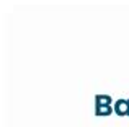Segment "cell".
Instances as JSON below:
<instances>
[{"mask_svg":"<svg viewBox=\"0 0 129 127\" xmlns=\"http://www.w3.org/2000/svg\"><path fill=\"white\" fill-rule=\"evenodd\" d=\"M114 112H116L118 116H121V117H129V99H118L116 103H114Z\"/></svg>","mask_w":129,"mask_h":127,"instance_id":"cell-1","label":"cell"},{"mask_svg":"<svg viewBox=\"0 0 129 127\" xmlns=\"http://www.w3.org/2000/svg\"><path fill=\"white\" fill-rule=\"evenodd\" d=\"M113 111H114V108L111 104H98V103H95V116H98V117L110 116Z\"/></svg>","mask_w":129,"mask_h":127,"instance_id":"cell-2","label":"cell"},{"mask_svg":"<svg viewBox=\"0 0 129 127\" xmlns=\"http://www.w3.org/2000/svg\"><path fill=\"white\" fill-rule=\"evenodd\" d=\"M95 103H98V104H111L113 99H111L110 95H96L95 96Z\"/></svg>","mask_w":129,"mask_h":127,"instance_id":"cell-3","label":"cell"}]
</instances>
